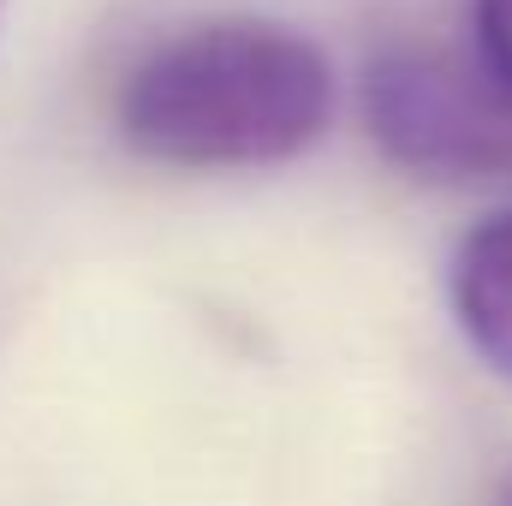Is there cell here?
Returning a JSON list of instances; mask_svg holds the SVG:
<instances>
[{
  "instance_id": "1",
  "label": "cell",
  "mask_w": 512,
  "mask_h": 506,
  "mask_svg": "<svg viewBox=\"0 0 512 506\" xmlns=\"http://www.w3.org/2000/svg\"><path fill=\"white\" fill-rule=\"evenodd\" d=\"M334 114L322 48L268 18H203L155 42L114 96L131 155L179 173H239L304 155Z\"/></svg>"
},
{
  "instance_id": "2",
  "label": "cell",
  "mask_w": 512,
  "mask_h": 506,
  "mask_svg": "<svg viewBox=\"0 0 512 506\" xmlns=\"http://www.w3.org/2000/svg\"><path fill=\"white\" fill-rule=\"evenodd\" d=\"M364 120L393 167L435 185L512 179V84L447 48H387L364 78Z\"/></svg>"
},
{
  "instance_id": "3",
  "label": "cell",
  "mask_w": 512,
  "mask_h": 506,
  "mask_svg": "<svg viewBox=\"0 0 512 506\" xmlns=\"http://www.w3.org/2000/svg\"><path fill=\"white\" fill-rule=\"evenodd\" d=\"M453 316L477 358L512 381V209L477 221L453 256Z\"/></svg>"
},
{
  "instance_id": "4",
  "label": "cell",
  "mask_w": 512,
  "mask_h": 506,
  "mask_svg": "<svg viewBox=\"0 0 512 506\" xmlns=\"http://www.w3.org/2000/svg\"><path fill=\"white\" fill-rule=\"evenodd\" d=\"M477 18V54L495 78L512 84V0H471Z\"/></svg>"
},
{
  "instance_id": "5",
  "label": "cell",
  "mask_w": 512,
  "mask_h": 506,
  "mask_svg": "<svg viewBox=\"0 0 512 506\" xmlns=\"http://www.w3.org/2000/svg\"><path fill=\"white\" fill-rule=\"evenodd\" d=\"M495 506H512V477H507V489H501V495H495Z\"/></svg>"
},
{
  "instance_id": "6",
  "label": "cell",
  "mask_w": 512,
  "mask_h": 506,
  "mask_svg": "<svg viewBox=\"0 0 512 506\" xmlns=\"http://www.w3.org/2000/svg\"><path fill=\"white\" fill-rule=\"evenodd\" d=\"M0 6H6V0H0Z\"/></svg>"
}]
</instances>
